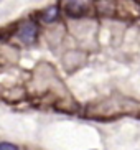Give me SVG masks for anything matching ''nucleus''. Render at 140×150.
Segmentation results:
<instances>
[{"instance_id": "nucleus-1", "label": "nucleus", "mask_w": 140, "mask_h": 150, "mask_svg": "<svg viewBox=\"0 0 140 150\" xmlns=\"http://www.w3.org/2000/svg\"><path fill=\"white\" fill-rule=\"evenodd\" d=\"M89 8V0H64L63 10L69 17H83Z\"/></svg>"}, {"instance_id": "nucleus-2", "label": "nucleus", "mask_w": 140, "mask_h": 150, "mask_svg": "<svg viewBox=\"0 0 140 150\" xmlns=\"http://www.w3.org/2000/svg\"><path fill=\"white\" fill-rule=\"evenodd\" d=\"M36 35H38V27L33 22H25L20 27V30H18V40L22 41L23 45L35 43Z\"/></svg>"}, {"instance_id": "nucleus-3", "label": "nucleus", "mask_w": 140, "mask_h": 150, "mask_svg": "<svg viewBox=\"0 0 140 150\" xmlns=\"http://www.w3.org/2000/svg\"><path fill=\"white\" fill-rule=\"evenodd\" d=\"M58 15H59V8H58V7H49L48 10H45V13L41 18H43L45 23H51L58 18Z\"/></svg>"}, {"instance_id": "nucleus-4", "label": "nucleus", "mask_w": 140, "mask_h": 150, "mask_svg": "<svg viewBox=\"0 0 140 150\" xmlns=\"http://www.w3.org/2000/svg\"><path fill=\"white\" fill-rule=\"evenodd\" d=\"M0 150H20L15 144H10V142H0Z\"/></svg>"}]
</instances>
